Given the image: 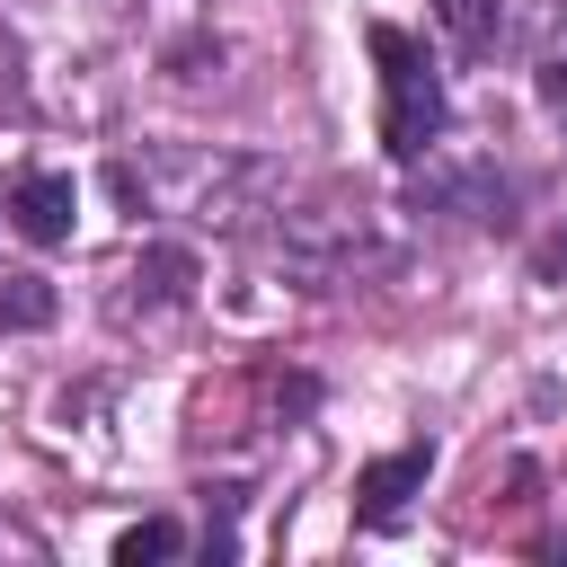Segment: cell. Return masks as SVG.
I'll list each match as a JSON object with an SVG mask.
<instances>
[{
    "mask_svg": "<svg viewBox=\"0 0 567 567\" xmlns=\"http://www.w3.org/2000/svg\"><path fill=\"white\" fill-rule=\"evenodd\" d=\"M159 186H168V204H177L186 221H248L257 195L275 186V168H266V159H204V151H177V159H159Z\"/></svg>",
    "mask_w": 567,
    "mask_h": 567,
    "instance_id": "7a4b0ae2",
    "label": "cell"
},
{
    "mask_svg": "<svg viewBox=\"0 0 567 567\" xmlns=\"http://www.w3.org/2000/svg\"><path fill=\"white\" fill-rule=\"evenodd\" d=\"M532 266H540V275H567V230H549V239H540V257H532Z\"/></svg>",
    "mask_w": 567,
    "mask_h": 567,
    "instance_id": "30bf717a",
    "label": "cell"
},
{
    "mask_svg": "<svg viewBox=\"0 0 567 567\" xmlns=\"http://www.w3.org/2000/svg\"><path fill=\"white\" fill-rule=\"evenodd\" d=\"M443 27H452V44H461V53H496L505 9H496V0H443Z\"/></svg>",
    "mask_w": 567,
    "mask_h": 567,
    "instance_id": "9c48e42d",
    "label": "cell"
},
{
    "mask_svg": "<svg viewBox=\"0 0 567 567\" xmlns=\"http://www.w3.org/2000/svg\"><path fill=\"white\" fill-rule=\"evenodd\" d=\"M425 478H434V443H399V452H381L363 478H354V523H399L408 514V496H425Z\"/></svg>",
    "mask_w": 567,
    "mask_h": 567,
    "instance_id": "3957f363",
    "label": "cell"
},
{
    "mask_svg": "<svg viewBox=\"0 0 567 567\" xmlns=\"http://www.w3.org/2000/svg\"><path fill=\"white\" fill-rule=\"evenodd\" d=\"M62 310V292L44 284V275H0V337H27V328H44Z\"/></svg>",
    "mask_w": 567,
    "mask_h": 567,
    "instance_id": "52a82bcc",
    "label": "cell"
},
{
    "mask_svg": "<svg viewBox=\"0 0 567 567\" xmlns=\"http://www.w3.org/2000/svg\"><path fill=\"white\" fill-rule=\"evenodd\" d=\"M372 62H381V151L390 159H425L434 133L452 124V97H443L425 44L408 27H372Z\"/></svg>",
    "mask_w": 567,
    "mask_h": 567,
    "instance_id": "6da1fadb",
    "label": "cell"
},
{
    "mask_svg": "<svg viewBox=\"0 0 567 567\" xmlns=\"http://www.w3.org/2000/svg\"><path fill=\"white\" fill-rule=\"evenodd\" d=\"M124 284H133L124 310H177V301H195V257L186 248H142Z\"/></svg>",
    "mask_w": 567,
    "mask_h": 567,
    "instance_id": "8992f818",
    "label": "cell"
},
{
    "mask_svg": "<svg viewBox=\"0 0 567 567\" xmlns=\"http://www.w3.org/2000/svg\"><path fill=\"white\" fill-rule=\"evenodd\" d=\"M416 213H461V221H496L505 213V177L496 168H434V177H416V195H408Z\"/></svg>",
    "mask_w": 567,
    "mask_h": 567,
    "instance_id": "5b68a950",
    "label": "cell"
},
{
    "mask_svg": "<svg viewBox=\"0 0 567 567\" xmlns=\"http://www.w3.org/2000/svg\"><path fill=\"white\" fill-rule=\"evenodd\" d=\"M186 549V532L168 523V514H151V523H133L124 540H115V567H159V558H177Z\"/></svg>",
    "mask_w": 567,
    "mask_h": 567,
    "instance_id": "ba28073f",
    "label": "cell"
},
{
    "mask_svg": "<svg viewBox=\"0 0 567 567\" xmlns=\"http://www.w3.org/2000/svg\"><path fill=\"white\" fill-rule=\"evenodd\" d=\"M0 204H9V221H18L35 248H62V239H71V213H80V186L53 177V168H18V177L0 186Z\"/></svg>",
    "mask_w": 567,
    "mask_h": 567,
    "instance_id": "277c9868",
    "label": "cell"
}]
</instances>
